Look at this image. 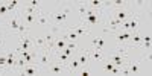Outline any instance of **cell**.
Wrapping results in <instances>:
<instances>
[{
	"instance_id": "1",
	"label": "cell",
	"mask_w": 152,
	"mask_h": 76,
	"mask_svg": "<svg viewBox=\"0 0 152 76\" xmlns=\"http://www.w3.org/2000/svg\"><path fill=\"white\" fill-rule=\"evenodd\" d=\"M104 21V11H96V9H91L88 8V11L85 12V15L81 18V23L84 28H87L88 31H91L94 26H97L99 23Z\"/></svg>"
},
{
	"instance_id": "2",
	"label": "cell",
	"mask_w": 152,
	"mask_h": 76,
	"mask_svg": "<svg viewBox=\"0 0 152 76\" xmlns=\"http://www.w3.org/2000/svg\"><path fill=\"white\" fill-rule=\"evenodd\" d=\"M53 59V52L50 49H43L37 52V62L40 64V67H47L50 64V61Z\"/></svg>"
},
{
	"instance_id": "3",
	"label": "cell",
	"mask_w": 152,
	"mask_h": 76,
	"mask_svg": "<svg viewBox=\"0 0 152 76\" xmlns=\"http://www.w3.org/2000/svg\"><path fill=\"white\" fill-rule=\"evenodd\" d=\"M47 69V73L50 75H62V73H70L69 72V67L66 64H62L59 61H50V64L46 67Z\"/></svg>"
},
{
	"instance_id": "4",
	"label": "cell",
	"mask_w": 152,
	"mask_h": 76,
	"mask_svg": "<svg viewBox=\"0 0 152 76\" xmlns=\"http://www.w3.org/2000/svg\"><path fill=\"white\" fill-rule=\"evenodd\" d=\"M128 56H123V55H119V53H113L111 56H108V61H111L116 67H123L125 64H128Z\"/></svg>"
},
{
	"instance_id": "5",
	"label": "cell",
	"mask_w": 152,
	"mask_h": 76,
	"mask_svg": "<svg viewBox=\"0 0 152 76\" xmlns=\"http://www.w3.org/2000/svg\"><path fill=\"white\" fill-rule=\"evenodd\" d=\"M69 12H70V8H64V9H62V12H56V14L50 15V20H53L55 24H58V26H59V23L67 20V14H69Z\"/></svg>"
},
{
	"instance_id": "6",
	"label": "cell",
	"mask_w": 152,
	"mask_h": 76,
	"mask_svg": "<svg viewBox=\"0 0 152 76\" xmlns=\"http://www.w3.org/2000/svg\"><path fill=\"white\" fill-rule=\"evenodd\" d=\"M114 17H116L119 21H125V20H128L129 17H131V12L128 11V9H126V8H122V9H117L116 12H114V14H113Z\"/></svg>"
},
{
	"instance_id": "7",
	"label": "cell",
	"mask_w": 152,
	"mask_h": 76,
	"mask_svg": "<svg viewBox=\"0 0 152 76\" xmlns=\"http://www.w3.org/2000/svg\"><path fill=\"white\" fill-rule=\"evenodd\" d=\"M75 56L78 58V61H79L81 66H88V62H90V53H88L87 49H84L82 52H79L78 55L75 53Z\"/></svg>"
},
{
	"instance_id": "8",
	"label": "cell",
	"mask_w": 152,
	"mask_h": 76,
	"mask_svg": "<svg viewBox=\"0 0 152 76\" xmlns=\"http://www.w3.org/2000/svg\"><path fill=\"white\" fill-rule=\"evenodd\" d=\"M35 21L38 24H41V26H46V24H49V21H50V15L47 14V12H44V11H38Z\"/></svg>"
},
{
	"instance_id": "9",
	"label": "cell",
	"mask_w": 152,
	"mask_h": 76,
	"mask_svg": "<svg viewBox=\"0 0 152 76\" xmlns=\"http://www.w3.org/2000/svg\"><path fill=\"white\" fill-rule=\"evenodd\" d=\"M67 67H69V72H70V73H79V67H81V64H79L78 58H76V56H72V59L69 61Z\"/></svg>"
},
{
	"instance_id": "10",
	"label": "cell",
	"mask_w": 152,
	"mask_h": 76,
	"mask_svg": "<svg viewBox=\"0 0 152 76\" xmlns=\"http://www.w3.org/2000/svg\"><path fill=\"white\" fill-rule=\"evenodd\" d=\"M131 35H132V32H129V31L119 32V34H117V41H119L120 44H128L129 40H131Z\"/></svg>"
},
{
	"instance_id": "11",
	"label": "cell",
	"mask_w": 152,
	"mask_h": 76,
	"mask_svg": "<svg viewBox=\"0 0 152 76\" xmlns=\"http://www.w3.org/2000/svg\"><path fill=\"white\" fill-rule=\"evenodd\" d=\"M128 70H129V75H138V73H142L140 62H138V61L128 62Z\"/></svg>"
},
{
	"instance_id": "12",
	"label": "cell",
	"mask_w": 152,
	"mask_h": 76,
	"mask_svg": "<svg viewBox=\"0 0 152 76\" xmlns=\"http://www.w3.org/2000/svg\"><path fill=\"white\" fill-rule=\"evenodd\" d=\"M32 46H35L38 50H43V49H47V44H46V40L43 37H37L35 40H34V43H32ZM37 50V52H38Z\"/></svg>"
},
{
	"instance_id": "13",
	"label": "cell",
	"mask_w": 152,
	"mask_h": 76,
	"mask_svg": "<svg viewBox=\"0 0 152 76\" xmlns=\"http://www.w3.org/2000/svg\"><path fill=\"white\" fill-rule=\"evenodd\" d=\"M134 44H137V46H142V35L138 34V32H132V35H131V40H129V47L131 46H134Z\"/></svg>"
},
{
	"instance_id": "14",
	"label": "cell",
	"mask_w": 152,
	"mask_h": 76,
	"mask_svg": "<svg viewBox=\"0 0 152 76\" xmlns=\"http://www.w3.org/2000/svg\"><path fill=\"white\" fill-rule=\"evenodd\" d=\"M23 75H37L38 73V67L34 66V64H26L24 66V69L21 70Z\"/></svg>"
},
{
	"instance_id": "15",
	"label": "cell",
	"mask_w": 152,
	"mask_h": 76,
	"mask_svg": "<svg viewBox=\"0 0 152 76\" xmlns=\"http://www.w3.org/2000/svg\"><path fill=\"white\" fill-rule=\"evenodd\" d=\"M35 20H37V14H28L26 12V14L23 15V21L21 23H24L26 26H31L32 23H35Z\"/></svg>"
},
{
	"instance_id": "16",
	"label": "cell",
	"mask_w": 152,
	"mask_h": 76,
	"mask_svg": "<svg viewBox=\"0 0 152 76\" xmlns=\"http://www.w3.org/2000/svg\"><path fill=\"white\" fill-rule=\"evenodd\" d=\"M76 8H78V14H79V18H82V17L85 15V12L88 11V3H87V2H79Z\"/></svg>"
},
{
	"instance_id": "17",
	"label": "cell",
	"mask_w": 152,
	"mask_h": 76,
	"mask_svg": "<svg viewBox=\"0 0 152 76\" xmlns=\"http://www.w3.org/2000/svg\"><path fill=\"white\" fill-rule=\"evenodd\" d=\"M26 64H28V62L24 61V58L18 55V56H17V61H15V69H17V72L21 73V70L24 69V66H26Z\"/></svg>"
},
{
	"instance_id": "18",
	"label": "cell",
	"mask_w": 152,
	"mask_h": 76,
	"mask_svg": "<svg viewBox=\"0 0 152 76\" xmlns=\"http://www.w3.org/2000/svg\"><path fill=\"white\" fill-rule=\"evenodd\" d=\"M88 53H90V59H94V61H104V56H102V52H99V50H88Z\"/></svg>"
},
{
	"instance_id": "19",
	"label": "cell",
	"mask_w": 152,
	"mask_h": 76,
	"mask_svg": "<svg viewBox=\"0 0 152 76\" xmlns=\"http://www.w3.org/2000/svg\"><path fill=\"white\" fill-rule=\"evenodd\" d=\"M18 18H20V14H17V15H14L11 20H9V28L12 29V31H17L18 29V26H20V23H18Z\"/></svg>"
},
{
	"instance_id": "20",
	"label": "cell",
	"mask_w": 152,
	"mask_h": 76,
	"mask_svg": "<svg viewBox=\"0 0 152 76\" xmlns=\"http://www.w3.org/2000/svg\"><path fill=\"white\" fill-rule=\"evenodd\" d=\"M104 46H105V38H104V37H99V40H97V44H96L94 50H99V52H104Z\"/></svg>"
},
{
	"instance_id": "21",
	"label": "cell",
	"mask_w": 152,
	"mask_h": 76,
	"mask_svg": "<svg viewBox=\"0 0 152 76\" xmlns=\"http://www.w3.org/2000/svg\"><path fill=\"white\" fill-rule=\"evenodd\" d=\"M17 31H18V35L23 37V35H26V34H28V26H26L24 23H20V26H18Z\"/></svg>"
},
{
	"instance_id": "22",
	"label": "cell",
	"mask_w": 152,
	"mask_h": 76,
	"mask_svg": "<svg viewBox=\"0 0 152 76\" xmlns=\"http://www.w3.org/2000/svg\"><path fill=\"white\" fill-rule=\"evenodd\" d=\"M9 12H8V8H6V5H3V3H0V17H5V15H8Z\"/></svg>"
},
{
	"instance_id": "23",
	"label": "cell",
	"mask_w": 152,
	"mask_h": 76,
	"mask_svg": "<svg viewBox=\"0 0 152 76\" xmlns=\"http://www.w3.org/2000/svg\"><path fill=\"white\" fill-rule=\"evenodd\" d=\"M17 5H18V2H17V0H12V2H9V3L6 5V8H8V12H11L12 9H15V8H17Z\"/></svg>"
},
{
	"instance_id": "24",
	"label": "cell",
	"mask_w": 152,
	"mask_h": 76,
	"mask_svg": "<svg viewBox=\"0 0 152 76\" xmlns=\"http://www.w3.org/2000/svg\"><path fill=\"white\" fill-rule=\"evenodd\" d=\"M114 67H116V66H114V64H113V62H111V61H108V62H105V66H104V69H105V72H108V73H111V70H113Z\"/></svg>"
},
{
	"instance_id": "25",
	"label": "cell",
	"mask_w": 152,
	"mask_h": 76,
	"mask_svg": "<svg viewBox=\"0 0 152 76\" xmlns=\"http://www.w3.org/2000/svg\"><path fill=\"white\" fill-rule=\"evenodd\" d=\"M66 47H69V49H72V50H75V52H76V49H78V44H76L75 41H69Z\"/></svg>"
},
{
	"instance_id": "26",
	"label": "cell",
	"mask_w": 152,
	"mask_h": 76,
	"mask_svg": "<svg viewBox=\"0 0 152 76\" xmlns=\"http://www.w3.org/2000/svg\"><path fill=\"white\" fill-rule=\"evenodd\" d=\"M97 40H99V37H96V38H93V40H91V46H93V47H96V44H97Z\"/></svg>"
},
{
	"instance_id": "27",
	"label": "cell",
	"mask_w": 152,
	"mask_h": 76,
	"mask_svg": "<svg viewBox=\"0 0 152 76\" xmlns=\"http://www.w3.org/2000/svg\"><path fill=\"white\" fill-rule=\"evenodd\" d=\"M3 44V41H2V38H0V46H2Z\"/></svg>"
}]
</instances>
